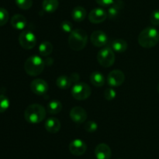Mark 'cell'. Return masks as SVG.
<instances>
[{"label": "cell", "mask_w": 159, "mask_h": 159, "mask_svg": "<svg viewBox=\"0 0 159 159\" xmlns=\"http://www.w3.org/2000/svg\"><path fill=\"white\" fill-rule=\"evenodd\" d=\"M16 4L21 9H29L32 7L33 0H15Z\"/></svg>", "instance_id": "cell-25"}, {"label": "cell", "mask_w": 159, "mask_h": 159, "mask_svg": "<svg viewBox=\"0 0 159 159\" xmlns=\"http://www.w3.org/2000/svg\"><path fill=\"white\" fill-rule=\"evenodd\" d=\"M61 125L60 121L54 117L48 118L44 123V127L46 130L51 133H56L58 132L61 129Z\"/></svg>", "instance_id": "cell-16"}, {"label": "cell", "mask_w": 159, "mask_h": 159, "mask_svg": "<svg viewBox=\"0 0 159 159\" xmlns=\"http://www.w3.org/2000/svg\"><path fill=\"white\" fill-rule=\"evenodd\" d=\"M69 151L73 155L81 156L85 153L87 150V145L83 140L80 139H75L70 143Z\"/></svg>", "instance_id": "cell-10"}, {"label": "cell", "mask_w": 159, "mask_h": 159, "mask_svg": "<svg viewBox=\"0 0 159 159\" xmlns=\"http://www.w3.org/2000/svg\"><path fill=\"white\" fill-rule=\"evenodd\" d=\"M70 77H71V80L74 81V82H76V81L79 80V74H78V73H72V75H71V76H70Z\"/></svg>", "instance_id": "cell-33"}, {"label": "cell", "mask_w": 159, "mask_h": 159, "mask_svg": "<svg viewBox=\"0 0 159 159\" xmlns=\"http://www.w3.org/2000/svg\"><path fill=\"white\" fill-rule=\"evenodd\" d=\"M90 41L94 46L101 48L108 43V37L102 31H95L90 36Z\"/></svg>", "instance_id": "cell-9"}, {"label": "cell", "mask_w": 159, "mask_h": 159, "mask_svg": "<svg viewBox=\"0 0 159 159\" xmlns=\"http://www.w3.org/2000/svg\"><path fill=\"white\" fill-rule=\"evenodd\" d=\"M59 6L58 0H43L42 2V7L46 12H54L57 10Z\"/></svg>", "instance_id": "cell-21"}, {"label": "cell", "mask_w": 159, "mask_h": 159, "mask_svg": "<svg viewBox=\"0 0 159 159\" xmlns=\"http://www.w3.org/2000/svg\"><path fill=\"white\" fill-rule=\"evenodd\" d=\"M71 84H72V80H71V77L66 76V75L60 76L56 80V85L57 86V87L60 89H63V90L69 88L71 86Z\"/></svg>", "instance_id": "cell-22"}, {"label": "cell", "mask_w": 159, "mask_h": 159, "mask_svg": "<svg viewBox=\"0 0 159 159\" xmlns=\"http://www.w3.org/2000/svg\"><path fill=\"white\" fill-rule=\"evenodd\" d=\"M90 81L95 87H101L105 84V77L100 72H93L90 75Z\"/></svg>", "instance_id": "cell-20"}, {"label": "cell", "mask_w": 159, "mask_h": 159, "mask_svg": "<svg viewBox=\"0 0 159 159\" xmlns=\"http://www.w3.org/2000/svg\"><path fill=\"white\" fill-rule=\"evenodd\" d=\"M95 154L97 159H110L112 151L110 147L106 143H99L95 149Z\"/></svg>", "instance_id": "cell-14"}, {"label": "cell", "mask_w": 159, "mask_h": 159, "mask_svg": "<svg viewBox=\"0 0 159 159\" xmlns=\"http://www.w3.org/2000/svg\"><path fill=\"white\" fill-rule=\"evenodd\" d=\"M124 2L121 0L114 1V2L109 7L108 12H107V18H109L110 20L116 19L124 8Z\"/></svg>", "instance_id": "cell-15"}, {"label": "cell", "mask_w": 159, "mask_h": 159, "mask_svg": "<svg viewBox=\"0 0 159 159\" xmlns=\"http://www.w3.org/2000/svg\"><path fill=\"white\" fill-rule=\"evenodd\" d=\"M150 21L155 26L159 25V9L154 10L150 16Z\"/></svg>", "instance_id": "cell-31"}, {"label": "cell", "mask_w": 159, "mask_h": 159, "mask_svg": "<svg viewBox=\"0 0 159 159\" xmlns=\"http://www.w3.org/2000/svg\"><path fill=\"white\" fill-rule=\"evenodd\" d=\"M9 107V100L5 95H0V113L5 112Z\"/></svg>", "instance_id": "cell-26"}, {"label": "cell", "mask_w": 159, "mask_h": 159, "mask_svg": "<svg viewBox=\"0 0 159 159\" xmlns=\"http://www.w3.org/2000/svg\"><path fill=\"white\" fill-rule=\"evenodd\" d=\"M19 42L22 48L24 49H32L37 45V37L33 31L26 30L22 31L19 36Z\"/></svg>", "instance_id": "cell-7"}, {"label": "cell", "mask_w": 159, "mask_h": 159, "mask_svg": "<svg viewBox=\"0 0 159 159\" xmlns=\"http://www.w3.org/2000/svg\"><path fill=\"white\" fill-rule=\"evenodd\" d=\"M96 2L101 6H110L113 2H114V0H96Z\"/></svg>", "instance_id": "cell-32"}, {"label": "cell", "mask_w": 159, "mask_h": 159, "mask_svg": "<svg viewBox=\"0 0 159 159\" xmlns=\"http://www.w3.org/2000/svg\"><path fill=\"white\" fill-rule=\"evenodd\" d=\"M61 29L65 33H71L73 31V25L70 21L65 20L61 23Z\"/></svg>", "instance_id": "cell-30"}, {"label": "cell", "mask_w": 159, "mask_h": 159, "mask_svg": "<svg viewBox=\"0 0 159 159\" xmlns=\"http://www.w3.org/2000/svg\"><path fill=\"white\" fill-rule=\"evenodd\" d=\"M125 80V75L121 70H114L109 73L107 76V83L112 87H120Z\"/></svg>", "instance_id": "cell-8"}, {"label": "cell", "mask_w": 159, "mask_h": 159, "mask_svg": "<svg viewBox=\"0 0 159 159\" xmlns=\"http://www.w3.org/2000/svg\"><path fill=\"white\" fill-rule=\"evenodd\" d=\"M9 12L4 8L0 7V26H4L9 20Z\"/></svg>", "instance_id": "cell-27"}, {"label": "cell", "mask_w": 159, "mask_h": 159, "mask_svg": "<svg viewBox=\"0 0 159 159\" xmlns=\"http://www.w3.org/2000/svg\"><path fill=\"white\" fill-rule=\"evenodd\" d=\"M48 84L44 80L36 79L30 83V90L35 94L43 95L48 90Z\"/></svg>", "instance_id": "cell-11"}, {"label": "cell", "mask_w": 159, "mask_h": 159, "mask_svg": "<svg viewBox=\"0 0 159 159\" xmlns=\"http://www.w3.org/2000/svg\"><path fill=\"white\" fill-rule=\"evenodd\" d=\"M127 47H128V45L127 41L123 39H116L110 43V48L113 49V51L118 53L124 52L127 49Z\"/></svg>", "instance_id": "cell-18"}, {"label": "cell", "mask_w": 159, "mask_h": 159, "mask_svg": "<svg viewBox=\"0 0 159 159\" xmlns=\"http://www.w3.org/2000/svg\"><path fill=\"white\" fill-rule=\"evenodd\" d=\"M62 110V104L58 100H52L48 104V111L51 115L58 114Z\"/></svg>", "instance_id": "cell-23"}, {"label": "cell", "mask_w": 159, "mask_h": 159, "mask_svg": "<svg viewBox=\"0 0 159 159\" xmlns=\"http://www.w3.org/2000/svg\"><path fill=\"white\" fill-rule=\"evenodd\" d=\"M11 25L16 30H23L26 26V19L21 14H16L11 19Z\"/></svg>", "instance_id": "cell-17"}, {"label": "cell", "mask_w": 159, "mask_h": 159, "mask_svg": "<svg viewBox=\"0 0 159 159\" xmlns=\"http://www.w3.org/2000/svg\"><path fill=\"white\" fill-rule=\"evenodd\" d=\"M116 96V93L115 91V90L112 87H109L105 90L104 92V97H105L107 101H112V100L114 99Z\"/></svg>", "instance_id": "cell-28"}, {"label": "cell", "mask_w": 159, "mask_h": 159, "mask_svg": "<svg viewBox=\"0 0 159 159\" xmlns=\"http://www.w3.org/2000/svg\"><path fill=\"white\" fill-rule=\"evenodd\" d=\"M91 87L85 83H78L71 89V95L78 101H84L91 95Z\"/></svg>", "instance_id": "cell-6"}, {"label": "cell", "mask_w": 159, "mask_h": 159, "mask_svg": "<svg viewBox=\"0 0 159 159\" xmlns=\"http://www.w3.org/2000/svg\"><path fill=\"white\" fill-rule=\"evenodd\" d=\"M47 112L43 106L40 104H32L24 112V118L31 124H38L45 118Z\"/></svg>", "instance_id": "cell-2"}, {"label": "cell", "mask_w": 159, "mask_h": 159, "mask_svg": "<svg viewBox=\"0 0 159 159\" xmlns=\"http://www.w3.org/2000/svg\"><path fill=\"white\" fill-rule=\"evenodd\" d=\"M86 10L82 6H76L71 12V17L76 22H82L86 17Z\"/></svg>", "instance_id": "cell-19"}, {"label": "cell", "mask_w": 159, "mask_h": 159, "mask_svg": "<svg viewBox=\"0 0 159 159\" xmlns=\"http://www.w3.org/2000/svg\"><path fill=\"white\" fill-rule=\"evenodd\" d=\"M45 67L44 61L40 56L34 55L26 60L24 63L25 72L29 76H36L40 75L43 71Z\"/></svg>", "instance_id": "cell-4"}, {"label": "cell", "mask_w": 159, "mask_h": 159, "mask_svg": "<svg viewBox=\"0 0 159 159\" xmlns=\"http://www.w3.org/2000/svg\"><path fill=\"white\" fill-rule=\"evenodd\" d=\"M97 60L99 65L108 68L113 65L115 62V54L110 47L101 48L97 54Z\"/></svg>", "instance_id": "cell-5"}, {"label": "cell", "mask_w": 159, "mask_h": 159, "mask_svg": "<svg viewBox=\"0 0 159 159\" xmlns=\"http://www.w3.org/2000/svg\"><path fill=\"white\" fill-rule=\"evenodd\" d=\"M159 32L155 27L148 26L141 31L138 36V43L144 48H151L158 45Z\"/></svg>", "instance_id": "cell-1"}, {"label": "cell", "mask_w": 159, "mask_h": 159, "mask_svg": "<svg viewBox=\"0 0 159 159\" xmlns=\"http://www.w3.org/2000/svg\"><path fill=\"white\" fill-rule=\"evenodd\" d=\"M85 130L89 132H94L97 130L98 125L96 122L94 121H89L84 126Z\"/></svg>", "instance_id": "cell-29"}, {"label": "cell", "mask_w": 159, "mask_h": 159, "mask_svg": "<svg viewBox=\"0 0 159 159\" xmlns=\"http://www.w3.org/2000/svg\"><path fill=\"white\" fill-rule=\"evenodd\" d=\"M88 36L87 33L82 29H75L70 33L68 37V45L74 51H81L87 45Z\"/></svg>", "instance_id": "cell-3"}, {"label": "cell", "mask_w": 159, "mask_h": 159, "mask_svg": "<svg viewBox=\"0 0 159 159\" xmlns=\"http://www.w3.org/2000/svg\"><path fill=\"white\" fill-rule=\"evenodd\" d=\"M157 89H158V92L159 93V83H158V87H157Z\"/></svg>", "instance_id": "cell-34"}, {"label": "cell", "mask_w": 159, "mask_h": 159, "mask_svg": "<svg viewBox=\"0 0 159 159\" xmlns=\"http://www.w3.org/2000/svg\"><path fill=\"white\" fill-rule=\"evenodd\" d=\"M107 18V12L102 8H95L89 14V20L93 23H101Z\"/></svg>", "instance_id": "cell-13"}, {"label": "cell", "mask_w": 159, "mask_h": 159, "mask_svg": "<svg viewBox=\"0 0 159 159\" xmlns=\"http://www.w3.org/2000/svg\"><path fill=\"white\" fill-rule=\"evenodd\" d=\"M70 118L74 123L77 124L83 123L86 120L87 113L85 109L79 106L72 108L70 111Z\"/></svg>", "instance_id": "cell-12"}, {"label": "cell", "mask_w": 159, "mask_h": 159, "mask_svg": "<svg viewBox=\"0 0 159 159\" xmlns=\"http://www.w3.org/2000/svg\"><path fill=\"white\" fill-rule=\"evenodd\" d=\"M53 45L49 41H43L39 46V53L42 56H48L52 53Z\"/></svg>", "instance_id": "cell-24"}]
</instances>
